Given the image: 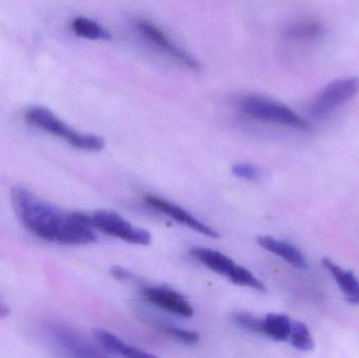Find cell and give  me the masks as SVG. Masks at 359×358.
I'll use <instances>...</instances> for the list:
<instances>
[{"label":"cell","mask_w":359,"mask_h":358,"mask_svg":"<svg viewBox=\"0 0 359 358\" xmlns=\"http://www.w3.org/2000/svg\"><path fill=\"white\" fill-rule=\"evenodd\" d=\"M8 313H10V308L0 300V319L8 317Z\"/></svg>","instance_id":"22"},{"label":"cell","mask_w":359,"mask_h":358,"mask_svg":"<svg viewBox=\"0 0 359 358\" xmlns=\"http://www.w3.org/2000/svg\"><path fill=\"white\" fill-rule=\"evenodd\" d=\"M234 323L241 328L249 331L263 334V319H257L249 313L238 312L232 317Z\"/></svg>","instance_id":"18"},{"label":"cell","mask_w":359,"mask_h":358,"mask_svg":"<svg viewBox=\"0 0 359 358\" xmlns=\"http://www.w3.org/2000/svg\"><path fill=\"white\" fill-rule=\"evenodd\" d=\"M44 329L50 338L65 350L72 351L79 357L88 355V353L86 352L90 349L86 347L83 340L79 336H76L75 332L72 331L65 326L58 323H48L44 326Z\"/></svg>","instance_id":"11"},{"label":"cell","mask_w":359,"mask_h":358,"mask_svg":"<svg viewBox=\"0 0 359 358\" xmlns=\"http://www.w3.org/2000/svg\"><path fill=\"white\" fill-rule=\"evenodd\" d=\"M143 294L151 304L168 312L184 317H191L194 315L191 305L179 292L170 288L162 286L147 287L143 290Z\"/></svg>","instance_id":"9"},{"label":"cell","mask_w":359,"mask_h":358,"mask_svg":"<svg viewBox=\"0 0 359 358\" xmlns=\"http://www.w3.org/2000/svg\"><path fill=\"white\" fill-rule=\"evenodd\" d=\"M232 174L244 180L257 181L261 178L262 172L259 167L252 164L240 163L236 164L232 167Z\"/></svg>","instance_id":"19"},{"label":"cell","mask_w":359,"mask_h":358,"mask_svg":"<svg viewBox=\"0 0 359 358\" xmlns=\"http://www.w3.org/2000/svg\"><path fill=\"white\" fill-rule=\"evenodd\" d=\"M257 241L259 245L263 247L264 249L280 256V259L286 261L291 266L299 269L307 268L308 264L305 256L292 244L274 239L272 237H267V235L257 237Z\"/></svg>","instance_id":"10"},{"label":"cell","mask_w":359,"mask_h":358,"mask_svg":"<svg viewBox=\"0 0 359 358\" xmlns=\"http://www.w3.org/2000/svg\"><path fill=\"white\" fill-rule=\"evenodd\" d=\"M191 254L207 268L227 277L236 285L252 288L259 291L266 290L263 282L255 277L252 273L236 264L229 256L221 252L208 248H194L191 249Z\"/></svg>","instance_id":"4"},{"label":"cell","mask_w":359,"mask_h":358,"mask_svg":"<svg viewBox=\"0 0 359 358\" xmlns=\"http://www.w3.org/2000/svg\"><path fill=\"white\" fill-rule=\"evenodd\" d=\"M166 333L170 336H174L177 340H182L185 344H196L200 340V336L196 332L190 331V330L181 329V328L168 327L164 328Z\"/></svg>","instance_id":"20"},{"label":"cell","mask_w":359,"mask_h":358,"mask_svg":"<svg viewBox=\"0 0 359 358\" xmlns=\"http://www.w3.org/2000/svg\"><path fill=\"white\" fill-rule=\"evenodd\" d=\"M90 216L93 228L105 235L136 245H149L151 242V235L149 231L133 226L113 210H97Z\"/></svg>","instance_id":"6"},{"label":"cell","mask_w":359,"mask_h":358,"mask_svg":"<svg viewBox=\"0 0 359 358\" xmlns=\"http://www.w3.org/2000/svg\"><path fill=\"white\" fill-rule=\"evenodd\" d=\"M111 273L114 277L119 280V281H128V280L132 279V275L128 270L119 266L113 267L111 269Z\"/></svg>","instance_id":"21"},{"label":"cell","mask_w":359,"mask_h":358,"mask_svg":"<svg viewBox=\"0 0 359 358\" xmlns=\"http://www.w3.org/2000/svg\"><path fill=\"white\" fill-rule=\"evenodd\" d=\"M95 340L109 352L114 354L121 355V357H133V358H147L154 357V355L144 352L140 349L135 348V347L128 346L123 340L118 338L117 336L111 334L107 330L95 329L93 331Z\"/></svg>","instance_id":"13"},{"label":"cell","mask_w":359,"mask_h":358,"mask_svg":"<svg viewBox=\"0 0 359 358\" xmlns=\"http://www.w3.org/2000/svg\"><path fill=\"white\" fill-rule=\"evenodd\" d=\"M322 263L325 268L334 277L337 285L345 294L347 300L352 304L359 305V281L354 273L341 269L339 265L335 264L328 258L323 259Z\"/></svg>","instance_id":"12"},{"label":"cell","mask_w":359,"mask_h":358,"mask_svg":"<svg viewBox=\"0 0 359 358\" xmlns=\"http://www.w3.org/2000/svg\"><path fill=\"white\" fill-rule=\"evenodd\" d=\"M240 106L249 117L259 121L280 124L297 130H308L309 124L286 105L259 96H245Z\"/></svg>","instance_id":"3"},{"label":"cell","mask_w":359,"mask_h":358,"mask_svg":"<svg viewBox=\"0 0 359 358\" xmlns=\"http://www.w3.org/2000/svg\"><path fill=\"white\" fill-rule=\"evenodd\" d=\"M358 77L339 78L327 84L310 103L309 111L313 117L323 118L345 104L358 95Z\"/></svg>","instance_id":"5"},{"label":"cell","mask_w":359,"mask_h":358,"mask_svg":"<svg viewBox=\"0 0 359 358\" xmlns=\"http://www.w3.org/2000/svg\"><path fill=\"white\" fill-rule=\"evenodd\" d=\"M145 202L154 209L158 210L162 214H168L170 218L174 219L176 222L192 229L196 233L206 235V237H211V239L219 237V233L217 230L207 226L206 224L194 218L189 212H186L183 208L172 203V202L166 201V200L156 197V195H147L145 198Z\"/></svg>","instance_id":"8"},{"label":"cell","mask_w":359,"mask_h":358,"mask_svg":"<svg viewBox=\"0 0 359 358\" xmlns=\"http://www.w3.org/2000/svg\"><path fill=\"white\" fill-rule=\"evenodd\" d=\"M25 118L29 125L62 139L76 149L88 151H100L104 149V139L74 130L46 107H31L25 111Z\"/></svg>","instance_id":"2"},{"label":"cell","mask_w":359,"mask_h":358,"mask_svg":"<svg viewBox=\"0 0 359 358\" xmlns=\"http://www.w3.org/2000/svg\"><path fill=\"white\" fill-rule=\"evenodd\" d=\"M137 29L154 46H157L160 50L178 61L184 67L192 69V71H198L201 69L200 62L194 57L188 54L183 48H180L178 44L170 40V38L162 29H160L151 21L141 19L137 22Z\"/></svg>","instance_id":"7"},{"label":"cell","mask_w":359,"mask_h":358,"mask_svg":"<svg viewBox=\"0 0 359 358\" xmlns=\"http://www.w3.org/2000/svg\"><path fill=\"white\" fill-rule=\"evenodd\" d=\"M325 33V27L318 20H302L287 27L286 35L295 40H314Z\"/></svg>","instance_id":"16"},{"label":"cell","mask_w":359,"mask_h":358,"mask_svg":"<svg viewBox=\"0 0 359 358\" xmlns=\"http://www.w3.org/2000/svg\"><path fill=\"white\" fill-rule=\"evenodd\" d=\"M10 197L17 218L36 237L63 245L96 241L90 214L65 212L22 186L13 187Z\"/></svg>","instance_id":"1"},{"label":"cell","mask_w":359,"mask_h":358,"mask_svg":"<svg viewBox=\"0 0 359 358\" xmlns=\"http://www.w3.org/2000/svg\"><path fill=\"white\" fill-rule=\"evenodd\" d=\"M72 29L79 37L90 40H109L111 34L96 21L86 17H76L71 23Z\"/></svg>","instance_id":"15"},{"label":"cell","mask_w":359,"mask_h":358,"mask_svg":"<svg viewBox=\"0 0 359 358\" xmlns=\"http://www.w3.org/2000/svg\"><path fill=\"white\" fill-rule=\"evenodd\" d=\"M291 344L294 348L302 351H310L313 349L314 342L307 326L301 322H292L290 336Z\"/></svg>","instance_id":"17"},{"label":"cell","mask_w":359,"mask_h":358,"mask_svg":"<svg viewBox=\"0 0 359 358\" xmlns=\"http://www.w3.org/2000/svg\"><path fill=\"white\" fill-rule=\"evenodd\" d=\"M292 322L289 317L270 313L263 319V334L280 342L289 340Z\"/></svg>","instance_id":"14"}]
</instances>
